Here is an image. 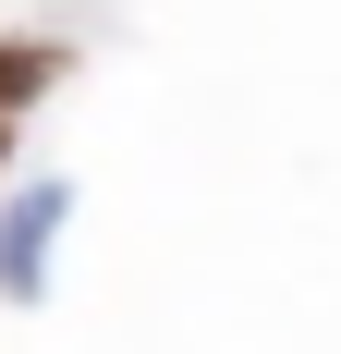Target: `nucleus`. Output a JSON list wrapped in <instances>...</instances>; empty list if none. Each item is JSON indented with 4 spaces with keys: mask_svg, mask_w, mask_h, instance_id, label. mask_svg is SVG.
<instances>
[{
    "mask_svg": "<svg viewBox=\"0 0 341 354\" xmlns=\"http://www.w3.org/2000/svg\"><path fill=\"white\" fill-rule=\"evenodd\" d=\"M61 220H73V183H61V171L25 183V196L0 208V293H12V306L49 293V245H61Z\"/></svg>",
    "mask_w": 341,
    "mask_h": 354,
    "instance_id": "1",
    "label": "nucleus"
},
{
    "mask_svg": "<svg viewBox=\"0 0 341 354\" xmlns=\"http://www.w3.org/2000/svg\"><path fill=\"white\" fill-rule=\"evenodd\" d=\"M49 73H61V49H37V37H0V135H12V110L49 98Z\"/></svg>",
    "mask_w": 341,
    "mask_h": 354,
    "instance_id": "2",
    "label": "nucleus"
},
{
    "mask_svg": "<svg viewBox=\"0 0 341 354\" xmlns=\"http://www.w3.org/2000/svg\"><path fill=\"white\" fill-rule=\"evenodd\" d=\"M0 147H12V135H0Z\"/></svg>",
    "mask_w": 341,
    "mask_h": 354,
    "instance_id": "3",
    "label": "nucleus"
}]
</instances>
